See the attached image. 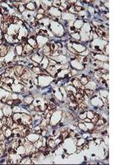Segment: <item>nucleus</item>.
<instances>
[{
  "label": "nucleus",
  "mask_w": 123,
  "mask_h": 165,
  "mask_svg": "<svg viewBox=\"0 0 123 165\" xmlns=\"http://www.w3.org/2000/svg\"><path fill=\"white\" fill-rule=\"evenodd\" d=\"M71 65L75 70H83L86 68V65L77 59H73L71 60Z\"/></svg>",
  "instance_id": "obj_1"
},
{
  "label": "nucleus",
  "mask_w": 123,
  "mask_h": 165,
  "mask_svg": "<svg viewBox=\"0 0 123 165\" xmlns=\"http://www.w3.org/2000/svg\"><path fill=\"white\" fill-rule=\"evenodd\" d=\"M62 111H55V112L52 115V116H51V119H50L51 125H52V126H56V125L59 122V121L62 119Z\"/></svg>",
  "instance_id": "obj_2"
},
{
  "label": "nucleus",
  "mask_w": 123,
  "mask_h": 165,
  "mask_svg": "<svg viewBox=\"0 0 123 165\" xmlns=\"http://www.w3.org/2000/svg\"><path fill=\"white\" fill-rule=\"evenodd\" d=\"M91 104L94 107H102L103 106V102L102 99H100L98 97L94 95L91 98Z\"/></svg>",
  "instance_id": "obj_3"
},
{
  "label": "nucleus",
  "mask_w": 123,
  "mask_h": 165,
  "mask_svg": "<svg viewBox=\"0 0 123 165\" xmlns=\"http://www.w3.org/2000/svg\"><path fill=\"white\" fill-rule=\"evenodd\" d=\"M71 46L74 48V50L76 51L77 53H83L85 50H86V46H85L83 44H81V43H79V42H76V43H73V44H71Z\"/></svg>",
  "instance_id": "obj_4"
},
{
  "label": "nucleus",
  "mask_w": 123,
  "mask_h": 165,
  "mask_svg": "<svg viewBox=\"0 0 123 165\" xmlns=\"http://www.w3.org/2000/svg\"><path fill=\"white\" fill-rule=\"evenodd\" d=\"M36 41L38 44V47H42L48 43V38L46 37H43V36H37Z\"/></svg>",
  "instance_id": "obj_5"
},
{
  "label": "nucleus",
  "mask_w": 123,
  "mask_h": 165,
  "mask_svg": "<svg viewBox=\"0 0 123 165\" xmlns=\"http://www.w3.org/2000/svg\"><path fill=\"white\" fill-rule=\"evenodd\" d=\"M27 44L30 45L33 49H37L38 48V44L36 41V37L35 36H32V37H29L27 39Z\"/></svg>",
  "instance_id": "obj_6"
},
{
  "label": "nucleus",
  "mask_w": 123,
  "mask_h": 165,
  "mask_svg": "<svg viewBox=\"0 0 123 165\" xmlns=\"http://www.w3.org/2000/svg\"><path fill=\"white\" fill-rule=\"evenodd\" d=\"M34 53V49L32 48L30 45L26 44L23 46V55H32Z\"/></svg>",
  "instance_id": "obj_7"
},
{
  "label": "nucleus",
  "mask_w": 123,
  "mask_h": 165,
  "mask_svg": "<svg viewBox=\"0 0 123 165\" xmlns=\"http://www.w3.org/2000/svg\"><path fill=\"white\" fill-rule=\"evenodd\" d=\"M48 64H49V59L48 57H46V56H43L41 62L39 64V68L45 70V69H47L48 67Z\"/></svg>",
  "instance_id": "obj_8"
},
{
  "label": "nucleus",
  "mask_w": 123,
  "mask_h": 165,
  "mask_svg": "<svg viewBox=\"0 0 123 165\" xmlns=\"http://www.w3.org/2000/svg\"><path fill=\"white\" fill-rule=\"evenodd\" d=\"M3 115L5 116H7V117H8V116H12V109L11 108L10 106H8V105H7V106H4V107H3Z\"/></svg>",
  "instance_id": "obj_9"
},
{
  "label": "nucleus",
  "mask_w": 123,
  "mask_h": 165,
  "mask_svg": "<svg viewBox=\"0 0 123 165\" xmlns=\"http://www.w3.org/2000/svg\"><path fill=\"white\" fill-rule=\"evenodd\" d=\"M92 58L94 59V60H98V61H101V62H103V61L105 62V60L107 62L108 61V57H107V56L103 55H102V54H99V55H98V54H94V55H93Z\"/></svg>",
  "instance_id": "obj_10"
},
{
  "label": "nucleus",
  "mask_w": 123,
  "mask_h": 165,
  "mask_svg": "<svg viewBox=\"0 0 123 165\" xmlns=\"http://www.w3.org/2000/svg\"><path fill=\"white\" fill-rule=\"evenodd\" d=\"M9 51V48L4 44L0 45V57H4Z\"/></svg>",
  "instance_id": "obj_11"
},
{
  "label": "nucleus",
  "mask_w": 123,
  "mask_h": 165,
  "mask_svg": "<svg viewBox=\"0 0 123 165\" xmlns=\"http://www.w3.org/2000/svg\"><path fill=\"white\" fill-rule=\"evenodd\" d=\"M42 54L44 56H46V57L51 55L50 44H46L45 45H43V48L42 49Z\"/></svg>",
  "instance_id": "obj_12"
},
{
  "label": "nucleus",
  "mask_w": 123,
  "mask_h": 165,
  "mask_svg": "<svg viewBox=\"0 0 123 165\" xmlns=\"http://www.w3.org/2000/svg\"><path fill=\"white\" fill-rule=\"evenodd\" d=\"M43 57V56H42V55H39V53H35V54H33L31 55V60H33V62H35V63L39 64Z\"/></svg>",
  "instance_id": "obj_13"
},
{
  "label": "nucleus",
  "mask_w": 123,
  "mask_h": 165,
  "mask_svg": "<svg viewBox=\"0 0 123 165\" xmlns=\"http://www.w3.org/2000/svg\"><path fill=\"white\" fill-rule=\"evenodd\" d=\"M26 140H28L30 142L33 144L39 140V135L37 134H29L26 135Z\"/></svg>",
  "instance_id": "obj_14"
},
{
  "label": "nucleus",
  "mask_w": 123,
  "mask_h": 165,
  "mask_svg": "<svg viewBox=\"0 0 123 165\" xmlns=\"http://www.w3.org/2000/svg\"><path fill=\"white\" fill-rule=\"evenodd\" d=\"M1 82L3 83H6L7 85H11L14 83V79L10 77H1Z\"/></svg>",
  "instance_id": "obj_15"
},
{
  "label": "nucleus",
  "mask_w": 123,
  "mask_h": 165,
  "mask_svg": "<svg viewBox=\"0 0 123 165\" xmlns=\"http://www.w3.org/2000/svg\"><path fill=\"white\" fill-rule=\"evenodd\" d=\"M75 28V29L78 31L79 29H80V28H82V26H84V21L81 20V19H77L75 20V22H74L73 25H72Z\"/></svg>",
  "instance_id": "obj_16"
},
{
  "label": "nucleus",
  "mask_w": 123,
  "mask_h": 165,
  "mask_svg": "<svg viewBox=\"0 0 123 165\" xmlns=\"http://www.w3.org/2000/svg\"><path fill=\"white\" fill-rule=\"evenodd\" d=\"M75 18V16H74L73 14L69 13V12H66V13H63V14H62V19L66 20V22H67V21H71Z\"/></svg>",
  "instance_id": "obj_17"
},
{
  "label": "nucleus",
  "mask_w": 123,
  "mask_h": 165,
  "mask_svg": "<svg viewBox=\"0 0 123 165\" xmlns=\"http://www.w3.org/2000/svg\"><path fill=\"white\" fill-rule=\"evenodd\" d=\"M36 7L37 6L35 3V2H29V3L26 5V9H27L28 11H34Z\"/></svg>",
  "instance_id": "obj_18"
},
{
  "label": "nucleus",
  "mask_w": 123,
  "mask_h": 165,
  "mask_svg": "<svg viewBox=\"0 0 123 165\" xmlns=\"http://www.w3.org/2000/svg\"><path fill=\"white\" fill-rule=\"evenodd\" d=\"M71 83H72V86L75 88H80L82 87V84L80 83V80L77 79H75V78L73 79H71Z\"/></svg>",
  "instance_id": "obj_19"
},
{
  "label": "nucleus",
  "mask_w": 123,
  "mask_h": 165,
  "mask_svg": "<svg viewBox=\"0 0 123 165\" xmlns=\"http://www.w3.org/2000/svg\"><path fill=\"white\" fill-rule=\"evenodd\" d=\"M84 95L86 96L87 98H92L94 95V91L91 90V89L85 88L84 89Z\"/></svg>",
  "instance_id": "obj_20"
},
{
  "label": "nucleus",
  "mask_w": 123,
  "mask_h": 165,
  "mask_svg": "<svg viewBox=\"0 0 123 165\" xmlns=\"http://www.w3.org/2000/svg\"><path fill=\"white\" fill-rule=\"evenodd\" d=\"M86 88L88 89H91V90H95V88H97V84H96V83H94V81H89V83H87L86 85Z\"/></svg>",
  "instance_id": "obj_21"
},
{
  "label": "nucleus",
  "mask_w": 123,
  "mask_h": 165,
  "mask_svg": "<svg viewBox=\"0 0 123 165\" xmlns=\"http://www.w3.org/2000/svg\"><path fill=\"white\" fill-rule=\"evenodd\" d=\"M15 51H16V55H22V53H23V46L21 45H17L15 48Z\"/></svg>",
  "instance_id": "obj_22"
},
{
  "label": "nucleus",
  "mask_w": 123,
  "mask_h": 165,
  "mask_svg": "<svg viewBox=\"0 0 123 165\" xmlns=\"http://www.w3.org/2000/svg\"><path fill=\"white\" fill-rule=\"evenodd\" d=\"M79 80H80V83L82 84V86H86L87 83H89V79H88V77L86 76V75H81L80 79H79Z\"/></svg>",
  "instance_id": "obj_23"
},
{
  "label": "nucleus",
  "mask_w": 123,
  "mask_h": 165,
  "mask_svg": "<svg viewBox=\"0 0 123 165\" xmlns=\"http://www.w3.org/2000/svg\"><path fill=\"white\" fill-rule=\"evenodd\" d=\"M33 97H32L31 95H29V96H26V98H24V102L26 104V105H31V104L33 102Z\"/></svg>",
  "instance_id": "obj_24"
},
{
  "label": "nucleus",
  "mask_w": 123,
  "mask_h": 165,
  "mask_svg": "<svg viewBox=\"0 0 123 165\" xmlns=\"http://www.w3.org/2000/svg\"><path fill=\"white\" fill-rule=\"evenodd\" d=\"M95 31H96V33H97V35L98 36V37H103V38L105 37V31H104V30H102L101 28H99V27H96Z\"/></svg>",
  "instance_id": "obj_25"
},
{
  "label": "nucleus",
  "mask_w": 123,
  "mask_h": 165,
  "mask_svg": "<svg viewBox=\"0 0 123 165\" xmlns=\"http://www.w3.org/2000/svg\"><path fill=\"white\" fill-rule=\"evenodd\" d=\"M71 37H72V39L75 40V41H80V33H79V31L71 33Z\"/></svg>",
  "instance_id": "obj_26"
},
{
  "label": "nucleus",
  "mask_w": 123,
  "mask_h": 165,
  "mask_svg": "<svg viewBox=\"0 0 123 165\" xmlns=\"http://www.w3.org/2000/svg\"><path fill=\"white\" fill-rule=\"evenodd\" d=\"M47 145L48 146L50 149H53V148H54L56 146V143H55V140H53V139H49L48 140V143H47Z\"/></svg>",
  "instance_id": "obj_27"
},
{
  "label": "nucleus",
  "mask_w": 123,
  "mask_h": 165,
  "mask_svg": "<svg viewBox=\"0 0 123 165\" xmlns=\"http://www.w3.org/2000/svg\"><path fill=\"white\" fill-rule=\"evenodd\" d=\"M3 133H4L5 137H6V138H9L11 135H12V130L11 128H9V127H7V130H5Z\"/></svg>",
  "instance_id": "obj_28"
},
{
  "label": "nucleus",
  "mask_w": 123,
  "mask_h": 165,
  "mask_svg": "<svg viewBox=\"0 0 123 165\" xmlns=\"http://www.w3.org/2000/svg\"><path fill=\"white\" fill-rule=\"evenodd\" d=\"M105 122L106 121L104 120V119L103 118V117H100L98 120L95 122V126H103V125H105Z\"/></svg>",
  "instance_id": "obj_29"
},
{
  "label": "nucleus",
  "mask_w": 123,
  "mask_h": 165,
  "mask_svg": "<svg viewBox=\"0 0 123 165\" xmlns=\"http://www.w3.org/2000/svg\"><path fill=\"white\" fill-rule=\"evenodd\" d=\"M85 125H86V128L88 129V130H94V127H95V125H94V123H92L91 121H90V122H85Z\"/></svg>",
  "instance_id": "obj_30"
},
{
  "label": "nucleus",
  "mask_w": 123,
  "mask_h": 165,
  "mask_svg": "<svg viewBox=\"0 0 123 165\" xmlns=\"http://www.w3.org/2000/svg\"><path fill=\"white\" fill-rule=\"evenodd\" d=\"M13 119H12V116H8V117H7V127H9V128H11V126H12V124H13Z\"/></svg>",
  "instance_id": "obj_31"
},
{
  "label": "nucleus",
  "mask_w": 123,
  "mask_h": 165,
  "mask_svg": "<svg viewBox=\"0 0 123 165\" xmlns=\"http://www.w3.org/2000/svg\"><path fill=\"white\" fill-rule=\"evenodd\" d=\"M33 145L35 146L36 149H39V148H40L41 146H43V142L39 139L37 141H35V143H33Z\"/></svg>",
  "instance_id": "obj_32"
},
{
  "label": "nucleus",
  "mask_w": 123,
  "mask_h": 165,
  "mask_svg": "<svg viewBox=\"0 0 123 165\" xmlns=\"http://www.w3.org/2000/svg\"><path fill=\"white\" fill-rule=\"evenodd\" d=\"M78 127L81 130H83V131H86V132H87V131H89L88 129L86 128V125H85V123H82V122L79 123V124H78Z\"/></svg>",
  "instance_id": "obj_33"
},
{
  "label": "nucleus",
  "mask_w": 123,
  "mask_h": 165,
  "mask_svg": "<svg viewBox=\"0 0 123 165\" xmlns=\"http://www.w3.org/2000/svg\"><path fill=\"white\" fill-rule=\"evenodd\" d=\"M78 117H79V119H80V121H84L85 119H86V117H87L86 112V111H82V112H80V113H79Z\"/></svg>",
  "instance_id": "obj_34"
},
{
  "label": "nucleus",
  "mask_w": 123,
  "mask_h": 165,
  "mask_svg": "<svg viewBox=\"0 0 123 165\" xmlns=\"http://www.w3.org/2000/svg\"><path fill=\"white\" fill-rule=\"evenodd\" d=\"M52 5L56 8H58L60 6H61V2L59 0H54V1L52 2Z\"/></svg>",
  "instance_id": "obj_35"
},
{
  "label": "nucleus",
  "mask_w": 123,
  "mask_h": 165,
  "mask_svg": "<svg viewBox=\"0 0 123 165\" xmlns=\"http://www.w3.org/2000/svg\"><path fill=\"white\" fill-rule=\"evenodd\" d=\"M86 142V140L84 139V138H80V139L77 140V142H76V145L77 146H81L83 145Z\"/></svg>",
  "instance_id": "obj_36"
},
{
  "label": "nucleus",
  "mask_w": 123,
  "mask_h": 165,
  "mask_svg": "<svg viewBox=\"0 0 123 165\" xmlns=\"http://www.w3.org/2000/svg\"><path fill=\"white\" fill-rule=\"evenodd\" d=\"M2 88L3 89H5V90L8 91V92H12V89L10 87V85H7L6 83H2Z\"/></svg>",
  "instance_id": "obj_37"
},
{
  "label": "nucleus",
  "mask_w": 123,
  "mask_h": 165,
  "mask_svg": "<svg viewBox=\"0 0 123 165\" xmlns=\"http://www.w3.org/2000/svg\"><path fill=\"white\" fill-rule=\"evenodd\" d=\"M74 10H75V12H80L82 10H84V9H83L82 6H79V5H77V4H75L74 5Z\"/></svg>",
  "instance_id": "obj_38"
},
{
  "label": "nucleus",
  "mask_w": 123,
  "mask_h": 165,
  "mask_svg": "<svg viewBox=\"0 0 123 165\" xmlns=\"http://www.w3.org/2000/svg\"><path fill=\"white\" fill-rule=\"evenodd\" d=\"M54 96H55V98H58V100H60V101L62 100V95L60 91H56L55 93H54Z\"/></svg>",
  "instance_id": "obj_39"
},
{
  "label": "nucleus",
  "mask_w": 123,
  "mask_h": 165,
  "mask_svg": "<svg viewBox=\"0 0 123 165\" xmlns=\"http://www.w3.org/2000/svg\"><path fill=\"white\" fill-rule=\"evenodd\" d=\"M86 116H87V118H89V119H93L94 118V111H88L86 112Z\"/></svg>",
  "instance_id": "obj_40"
},
{
  "label": "nucleus",
  "mask_w": 123,
  "mask_h": 165,
  "mask_svg": "<svg viewBox=\"0 0 123 165\" xmlns=\"http://www.w3.org/2000/svg\"><path fill=\"white\" fill-rule=\"evenodd\" d=\"M69 107L71 108H73L75 107H78V104H77V102L75 101H71L69 102Z\"/></svg>",
  "instance_id": "obj_41"
},
{
  "label": "nucleus",
  "mask_w": 123,
  "mask_h": 165,
  "mask_svg": "<svg viewBox=\"0 0 123 165\" xmlns=\"http://www.w3.org/2000/svg\"><path fill=\"white\" fill-rule=\"evenodd\" d=\"M43 18H44V15L43 14H39V13H37L36 15H35V19L39 21V20H42Z\"/></svg>",
  "instance_id": "obj_42"
},
{
  "label": "nucleus",
  "mask_w": 123,
  "mask_h": 165,
  "mask_svg": "<svg viewBox=\"0 0 123 165\" xmlns=\"http://www.w3.org/2000/svg\"><path fill=\"white\" fill-rule=\"evenodd\" d=\"M94 142H95L96 144H98V145H99V144L101 143V140H100V139H96L95 140H94Z\"/></svg>",
  "instance_id": "obj_43"
},
{
  "label": "nucleus",
  "mask_w": 123,
  "mask_h": 165,
  "mask_svg": "<svg viewBox=\"0 0 123 165\" xmlns=\"http://www.w3.org/2000/svg\"><path fill=\"white\" fill-rule=\"evenodd\" d=\"M89 10H90V12H92V13L94 12V9L93 8V7H89Z\"/></svg>",
  "instance_id": "obj_44"
},
{
  "label": "nucleus",
  "mask_w": 123,
  "mask_h": 165,
  "mask_svg": "<svg viewBox=\"0 0 123 165\" xmlns=\"http://www.w3.org/2000/svg\"><path fill=\"white\" fill-rule=\"evenodd\" d=\"M85 122H90V121H91V120H90V119H89V118H87V117H86V119H85Z\"/></svg>",
  "instance_id": "obj_45"
}]
</instances>
